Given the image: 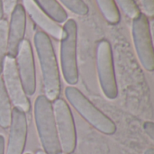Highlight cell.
Instances as JSON below:
<instances>
[{
    "mask_svg": "<svg viewBox=\"0 0 154 154\" xmlns=\"http://www.w3.org/2000/svg\"><path fill=\"white\" fill-rule=\"evenodd\" d=\"M143 154H154V150L152 148H149V149L145 150V152H144Z\"/></svg>",
    "mask_w": 154,
    "mask_h": 154,
    "instance_id": "cell-24",
    "label": "cell"
},
{
    "mask_svg": "<svg viewBox=\"0 0 154 154\" xmlns=\"http://www.w3.org/2000/svg\"><path fill=\"white\" fill-rule=\"evenodd\" d=\"M60 154H68V153H65V152H61Z\"/></svg>",
    "mask_w": 154,
    "mask_h": 154,
    "instance_id": "cell-26",
    "label": "cell"
},
{
    "mask_svg": "<svg viewBox=\"0 0 154 154\" xmlns=\"http://www.w3.org/2000/svg\"><path fill=\"white\" fill-rule=\"evenodd\" d=\"M3 82L9 96L12 105L14 107L26 113L30 111L31 103L26 96L16 67L15 58L5 56L3 63Z\"/></svg>",
    "mask_w": 154,
    "mask_h": 154,
    "instance_id": "cell-8",
    "label": "cell"
},
{
    "mask_svg": "<svg viewBox=\"0 0 154 154\" xmlns=\"http://www.w3.org/2000/svg\"><path fill=\"white\" fill-rule=\"evenodd\" d=\"M7 30L8 22L4 18L0 19V75L2 74L4 60L7 55Z\"/></svg>",
    "mask_w": 154,
    "mask_h": 154,
    "instance_id": "cell-17",
    "label": "cell"
},
{
    "mask_svg": "<svg viewBox=\"0 0 154 154\" xmlns=\"http://www.w3.org/2000/svg\"><path fill=\"white\" fill-rule=\"evenodd\" d=\"M33 2L57 23H64L68 14L57 0H33Z\"/></svg>",
    "mask_w": 154,
    "mask_h": 154,
    "instance_id": "cell-13",
    "label": "cell"
},
{
    "mask_svg": "<svg viewBox=\"0 0 154 154\" xmlns=\"http://www.w3.org/2000/svg\"><path fill=\"white\" fill-rule=\"evenodd\" d=\"M60 4L64 5L71 13L84 16L87 15L89 12L88 5L83 0H57Z\"/></svg>",
    "mask_w": 154,
    "mask_h": 154,
    "instance_id": "cell-16",
    "label": "cell"
},
{
    "mask_svg": "<svg viewBox=\"0 0 154 154\" xmlns=\"http://www.w3.org/2000/svg\"><path fill=\"white\" fill-rule=\"evenodd\" d=\"M5 137L0 134V154H5Z\"/></svg>",
    "mask_w": 154,
    "mask_h": 154,
    "instance_id": "cell-22",
    "label": "cell"
},
{
    "mask_svg": "<svg viewBox=\"0 0 154 154\" xmlns=\"http://www.w3.org/2000/svg\"><path fill=\"white\" fill-rule=\"evenodd\" d=\"M97 69L103 94L108 99H116L118 97V87L113 52L110 42L106 39L99 41L97 46Z\"/></svg>",
    "mask_w": 154,
    "mask_h": 154,
    "instance_id": "cell-6",
    "label": "cell"
},
{
    "mask_svg": "<svg viewBox=\"0 0 154 154\" xmlns=\"http://www.w3.org/2000/svg\"><path fill=\"white\" fill-rule=\"evenodd\" d=\"M17 4L18 0H2L4 14H10Z\"/></svg>",
    "mask_w": 154,
    "mask_h": 154,
    "instance_id": "cell-20",
    "label": "cell"
},
{
    "mask_svg": "<svg viewBox=\"0 0 154 154\" xmlns=\"http://www.w3.org/2000/svg\"><path fill=\"white\" fill-rule=\"evenodd\" d=\"M132 36L137 57L143 68L152 72L154 69V51L152 28L149 18L140 13L132 23Z\"/></svg>",
    "mask_w": 154,
    "mask_h": 154,
    "instance_id": "cell-5",
    "label": "cell"
},
{
    "mask_svg": "<svg viewBox=\"0 0 154 154\" xmlns=\"http://www.w3.org/2000/svg\"><path fill=\"white\" fill-rule=\"evenodd\" d=\"M35 154H47V153H46V152H44L42 150H39V151H37V152H36V153Z\"/></svg>",
    "mask_w": 154,
    "mask_h": 154,
    "instance_id": "cell-25",
    "label": "cell"
},
{
    "mask_svg": "<svg viewBox=\"0 0 154 154\" xmlns=\"http://www.w3.org/2000/svg\"><path fill=\"white\" fill-rule=\"evenodd\" d=\"M9 129L5 154H23L28 133L27 118L24 112L16 107L13 108Z\"/></svg>",
    "mask_w": 154,
    "mask_h": 154,
    "instance_id": "cell-10",
    "label": "cell"
},
{
    "mask_svg": "<svg viewBox=\"0 0 154 154\" xmlns=\"http://www.w3.org/2000/svg\"><path fill=\"white\" fill-rule=\"evenodd\" d=\"M143 14L147 17L154 15V0H140Z\"/></svg>",
    "mask_w": 154,
    "mask_h": 154,
    "instance_id": "cell-19",
    "label": "cell"
},
{
    "mask_svg": "<svg viewBox=\"0 0 154 154\" xmlns=\"http://www.w3.org/2000/svg\"><path fill=\"white\" fill-rule=\"evenodd\" d=\"M104 18L110 24H117L121 15L115 0H96Z\"/></svg>",
    "mask_w": 154,
    "mask_h": 154,
    "instance_id": "cell-15",
    "label": "cell"
},
{
    "mask_svg": "<svg viewBox=\"0 0 154 154\" xmlns=\"http://www.w3.org/2000/svg\"><path fill=\"white\" fill-rule=\"evenodd\" d=\"M60 56L63 79L69 86L79 81L78 69V24L74 19H68L62 27Z\"/></svg>",
    "mask_w": 154,
    "mask_h": 154,
    "instance_id": "cell-4",
    "label": "cell"
},
{
    "mask_svg": "<svg viewBox=\"0 0 154 154\" xmlns=\"http://www.w3.org/2000/svg\"><path fill=\"white\" fill-rule=\"evenodd\" d=\"M12 103L5 90L2 77L0 76V127L7 129L12 119Z\"/></svg>",
    "mask_w": 154,
    "mask_h": 154,
    "instance_id": "cell-14",
    "label": "cell"
},
{
    "mask_svg": "<svg viewBox=\"0 0 154 154\" xmlns=\"http://www.w3.org/2000/svg\"><path fill=\"white\" fill-rule=\"evenodd\" d=\"M4 16V11H3V5H2V0H0V19H2Z\"/></svg>",
    "mask_w": 154,
    "mask_h": 154,
    "instance_id": "cell-23",
    "label": "cell"
},
{
    "mask_svg": "<svg viewBox=\"0 0 154 154\" xmlns=\"http://www.w3.org/2000/svg\"><path fill=\"white\" fill-rule=\"evenodd\" d=\"M52 108L61 152L73 153L77 146V133L71 110L67 102L61 98L54 100Z\"/></svg>",
    "mask_w": 154,
    "mask_h": 154,
    "instance_id": "cell-7",
    "label": "cell"
},
{
    "mask_svg": "<svg viewBox=\"0 0 154 154\" xmlns=\"http://www.w3.org/2000/svg\"><path fill=\"white\" fill-rule=\"evenodd\" d=\"M7 30V55L15 58L18 48L24 39L26 31V13L21 4H17L10 14Z\"/></svg>",
    "mask_w": 154,
    "mask_h": 154,
    "instance_id": "cell-11",
    "label": "cell"
},
{
    "mask_svg": "<svg viewBox=\"0 0 154 154\" xmlns=\"http://www.w3.org/2000/svg\"><path fill=\"white\" fill-rule=\"evenodd\" d=\"M64 94L73 108L98 132L106 135H112L116 132L114 121L100 111L77 88L69 86L65 88Z\"/></svg>",
    "mask_w": 154,
    "mask_h": 154,
    "instance_id": "cell-3",
    "label": "cell"
},
{
    "mask_svg": "<svg viewBox=\"0 0 154 154\" xmlns=\"http://www.w3.org/2000/svg\"><path fill=\"white\" fill-rule=\"evenodd\" d=\"M26 154H30V153H26Z\"/></svg>",
    "mask_w": 154,
    "mask_h": 154,
    "instance_id": "cell-27",
    "label": "cell"
},
{
    "mask_svg": "<svg viewBox=\"0 0 154 154\" xmlns=\"http://www.w3.org/2000/svg\"><path fill=\"white\" fill-rule=\"evenodd\" d=\"M33 43L41 67L44 96L52 102L59 98L61 90L60 69L55 51L50 36L42 31L35 32Z\"/></svg>",
    "mask_w": 154,
    "mask_h": 154,
    "instance_id": "cell-1",
    "label": "cell"
},
{
    "mask_svg": "<svg viewBox=\"0 0 154 154\" xmlns=\"http://www.w3.org/2000/svg\"><path fill=\"white\" fill-rule=\"evenodd\" d=\"M117 7L119 6L120 9L132 20L134 19L140 13V8L136 4L135 0H115Z\"/></svg>",
    "mask_w": 154,
    "mask_h": 154,
    "instance_id": "cell-18",
    "label": "cell"
},
{
    "mask_svg": "<svg viewBox=\"0 0 154 154\" xmlns=\"http://www.w3.org/2000/svg\"><path fill=\"white\" fill-rule=\"evenodd\" d=\"M34 122L37 134L47 154H60L61 148L59 143L52 103L44 95L38 96L33 106Z\"/></svg>",
    "mask_w": 154,
    "mask_h": 154,
    "instance_id": "cell-2",
    "label": "cell"
},
{
    "mask_svg": "<svg viewBox=\"0 0 154 154\" xmlns=\"http://www.w3.org/2000/svg\"><path fill=\"white\" fill-rule=\"evenodd\" d=\"M22 5L29 17L45 32L55 40H60L63 34L62 27L45 14L33 0H22Z\"/></svg>",
    "mask_w": 154,
    "mask_h": 154,
    "instance_id": "cell-12",
    "label": "cell"
},
{
    "mask_svg": "<svg viewBox=\"0 0 154 154\" xmlns=\"http://www.w3.org/2000/svg\"><path fill=\"white\" fill-rule=\"evenodd\" d=\"M17 71L26 96H32L36 91V71L31 43L23 39L15 56Z\"/></svg>",
    "mask_w": 154,
    "mask_h": 154,
    "instance_id": "cell-9",
    "label": "cell"
},
{
    "mask_svg": "<svg viewBox=\"0 0 154 154\" xmlns=\"http://www.w3.org/2000/svg\"><path fill=\"white\" fill-rule=\"evenodd\" d=\"M143 130L151 140H154V124L152 121L145 122L143 125Z\"/></svg>",
    "mask_w": 154,
    "mask_h": 154,
    "instance_id": "cell-21",
    "label": "cell"
}]
</instances>
